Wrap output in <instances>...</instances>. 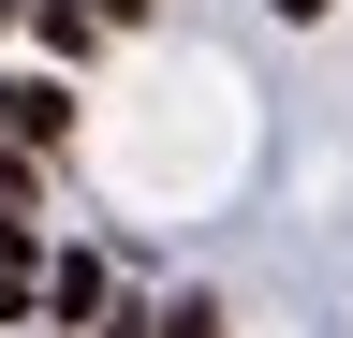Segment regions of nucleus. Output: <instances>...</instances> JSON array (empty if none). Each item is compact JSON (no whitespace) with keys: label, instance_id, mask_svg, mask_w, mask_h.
<instances>
[{"label":"nucleus","instance_id":"nucleus-1","mask_svg":"<svg viewBox=\"0 0 353 338\" xmlns=\"http://www.w3.org/2000/svg\"><path fill=\"white\" fill-rule=\"evenodd\" d=\"M30 309V235H0V324Z\"/></svg>","mask_w":353,"mask_h":338},{"label":"nucleus","instance_id":"nucleus-2","mask_svg":"<svg viewBox=\"0 0 353 338\" xmlns=\"http://www.w3.org/2000/svg\"><path fill=\"white\" fill-rule=\"evenodd\" d=\"M265 15H294V30H309V15H324V0H265Z\"/></svg>","mask_w":353,"mask_h":338},{"label":"nucleus","instance_id":"nucleus-3","mask_svg":"<svg viewBox=\"0 0 353 338\" xmlns=\"http://www.w3.org/2000/svg\"><path fill=\"white\" fill-rule=\"evenodd\" d=\"M103 15H132V0H103Z\"/></svg>","mask_w":353,"mask_h":338}]
</instances>
